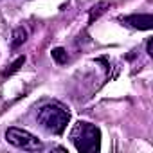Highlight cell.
<instances>
[{"instance_id": "obj_1", "label": "cell", "mask_w": 153, "mask_h": 153, "mask_svg": "<svg viewBox=\"0 0 153 153\" xmlns=\"http://www.w3.org/2000/svg\"><path fill=\"white\" fill-rule=\"evenodd\" d=\"M70 140L79 153H97L101 149V130L96 124L79 121L70 130Z\"/></svg>"}, {"instance_id": "obj_2", "label": "cell", "mask_w": 153, "mask_h": 153, "mask_svg": "<svg viewBox=\"0 0 153 153\" xmlns=\"http://www.w3.org/2000/svg\"><path fill=\"white\" fill-rule=\"evenodd\" d=\"M70 121V114L67 108L56 105V103H51V105H45L38 110V124L51 131V133H56V135H61L67 128Z\"/></svg>"}, {"instance_id": "obj_3", "label": "cell", "mask_w": 153, "mask_h": 153, "mask_svg": "<svg viewBox=\"0 0 153 153\" xmlns=\"http://www.w3.org/2000/svg\"><path fill=\"white\" fill-rule=\"evenodd\" d=\"M6 140H7L11 146L20 148V149H25V151H38V149L43 148L42 140H40L36 135H33V133L27 131V130L15 128V126H13V128H7V131H6Z\"/></svg>"}, {"instance_id": "obj_4", "label": "cell", "mask_w": 153, "mask_h": 153, "mask_svg": "<svg viewBox=\"0 0 153 153\" xmlns=\"http://www.w3.org/2000/svg\"><path fill=\"white\" fill-rule=\"evenodd\" d=\"M123 22L131 25L133 29H140V31H149L153 27V16L151 15H130V16H124Z\"/></svg>"}, {"instance_id": "obj_5", "label": "cell", "mask_w": 153, "mask_h": 153, "mask_svg": "<svg viewBox=\"0 0 153 153\" xmlns=\"http://www.w3.org/2000/svg\"><path fill=\"white\" fill-rule=\"evenodd\" d=\"M110 6H112V2H108V0H103V2H97L96 6H92V9H90V13H88V22L94 24L101 15H105V13L110 9Z\"/></svg>"}, {"instance_id": "obj_6", "label": "cell", "mask_w": 153, "mask_h": 153, "mask_svg": "<svg viewBox=\"0 0 153 153\" xmlns=\"http://www.w3.org/2000/svg\"><path fill=\"white\" fill-rule=\"evenodd\" d=\"M27 42V29L25 27H16L13 31V36H11V47L13 49H18L20 45H24Z\"/></svg>"}, {"instance_id": "obj_7", "label": "cell", "mask_w": 153, "mask_h": 153, "mask_svg": "<svg viewBox=\"0 0 153 153\" xmlns=\"http://www.w3.org/2000/svg\"><path fill=\"white\" fill-rule=\"evenodd\" d=\"M51 56H52V59H54L58 65H63V63L68 61V54H67V51H65L63 47H56V49H52Z\"/></svg>"}, {"instance_id": "obj_8", "label": "cell", "mask_w": 153, "mask_h": 153, "mask_svg": "<svg viewBox=\"0 0 153 153\" xmlns=\"http://www.w3.org/2000/svg\"><path fill=\"white\" fill-rule=\"evenodd\" d=\"M24 61H25V58H24V56H20L15 63H11V67H9V68H6V70H4V76H11V74H15L16 70H20V67L24 65Z\"/></svg>"}, {"instance_id": "obj_9", "label": "cell", "mask_w": 153, "mask_h": 153, "mask_svg": "<svg viewBox=\"0 0 153 153\" xmlns=\"http://www.w3.org/2000/svg\"><path fill=\"white\" fill-rule=\"evenodd\" d=\"M146 49H148V54L151 56L153 52H151V40H148V45H146Z\"/></svg>"}]
</instances>
